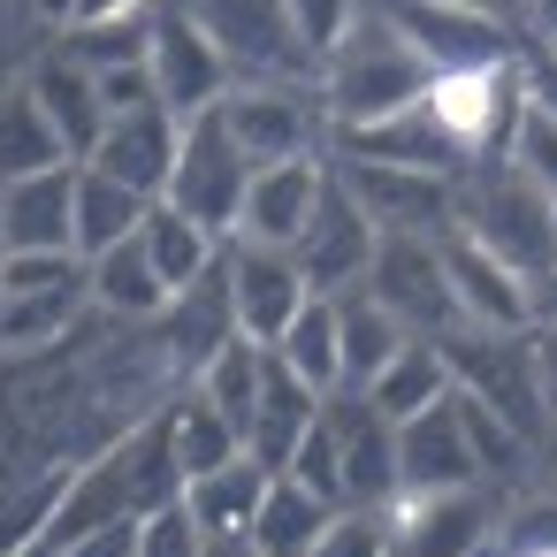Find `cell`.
Segmentation results:
<instances>
[{"label": "cell", "mask_w": 557, "mask_h": 557, "mask_svg": "<svg viewBox=\"0 0 557 557\" xmlns=\"http://www.w3.org/2000/svg\"><path fill=\"white\" fill-rule=\"evenodd\" d=\"M428 85H435V70L382 24V16H367L329 62H321V115H329V131L336 138H351V131H374V123H397V115H412L420 100H428Z\"/></svg>", "instance_id": "obj_1"}, {"label": "cell", "mask_w": 557, "mask_h": 557, "mask_svg": "<svg viewBox=\"0 0 557 557\" xmlns=\"http://www.w3.org/2000/svg\"><path fill=\"white\" fill-rule=\"evenodd\" d=\"M458 230L481 237L504 268H519L527 283L557 275V199L519 169V161H496V169H473L458 184Z\"/></svg>", "instance_id": "obj_2"}, {"label": "cell", "mask_w": 557, "mask_h": 557, "mask_svg": "<svg viewBox=\"0 0 557 557\" xmlns=\"http://www.w3.org/2000/svg\"><path fill=\"white\" fill-rule=\"evenodd\" d=\"M443 359H450V389L488 405L519 443H542V428L557 420L549 397H542V367H534V329L519 336H481V329H458L443 336Z\"/></svg>", "instance_id": "obj_3"}, {"label": "cell", "mask_w": 557, "mask_h": 557, "mask_svg": "<svg viewBox=\"0 0 557 557\" xmlns=\"http://www.w3.org/2000/svg\"><path fill=\"white\" fill-rule=\"evenodd\" d=\"M374 16H382L435 77H466V70H504V62H519L504 16H481V9H450V0H374Z\"/></svg>", "instance_id": "obj_4"}, {"label": "cell", "mask_w": 557, "mask_h": 557, "mask_svg": "<svg viewBox=\"0 0 557 557\" xmlns=\"http://www.w3.org/2000/svg\"><path fill=\"white\" fill-rule=\"evenodd\" d=\"M245 191H252V161H245V146L230 138L222 108H214V115H199V123H184L176 184H169V199H161V207L191 214V222H199V230H214V237H237V222H245Z\"/></svg>", "instance_id": "obj_5"}, {"label": "cell", "mask_w": 557, "mask_h": 557, "mask_svg": "<svg viewBox=\"0 0 557 557\" xmlns=\"http://www.w3.org/2000/svg\"><path fill=\"white\" fill-rule=\"evenodd\" d=\"M176 9H184V16L230 54V70L252 77V85H290L298 70H313V54L298 47L283 0H176Z\"/></svg>", "instance_id": "obj_6"}, {"label": "cell", "mask_w": 557, "mask_h": 557, "mask_svg": "<svg viewBox=\"0 0 557 557\" xmlns=\"http://www.w3.org/2000/svg\"><path fill=\"white\" fill-rule=\"evenodd\" d=\"M344 191L374 214L382 237H450L458 230V176H428V169H397V161H351L329 153Z\"/></svg>", "instance_id": "obj_7"}, {"label": "cell", "mask_w": 557, "mask_h": 557, "mask_svg": "<svg viewBox=\"0 0 557 557\" xmlns=\"http://www.w3.org/2000/svg\"><path fill=\"white\" fill-rule=\"evenodd\" d=\"M367 298L420 344L458 336V306H450V275H443V237H382Z\"/></svg>", "instance_id": "obj_8"}, {"label": "cell", "mask_w": 557, "mask_h": 557, "mask_svg": "<svg viewBox=\"0 0 557 557\" xmlns=\"http://www.w3.org/2000/svg\"><path fill=\"white\" fill-rule=\"evenodd\" d=\"M336 169V161H329ZM374 252H382V230H374V214L344 191V176H329V191H321V214L306 222V237H298V268H306V283L321 290V298H344V290H367V275H374Z\"/></svg>", "instance_id": "obj_9"}, {"label": "cell", "mask_w": 557, "mask_h": 557, "mask_svg": "<svg viewBox=\"0 0 557 557\" xmlns=\"http://www.w3.org/2000/svg\"><path fill=\"white\" fill-rule=\"evenodd\" d=\"M443 275H450L458 329H481V336H519V329H534V283H527L519 268H504L481 237L450 230V237H443Z\"/></svg>", "instance_id": "obj_10"}, {"label": "cell", "mask_w": 557, "mask_h": 557, "mask_svg": "<svg viewBox=\"0 0 557 557\" xmlns=\"http://www.w3.org/2000/svg\"><path fill=\"white\" fill-rule=\"evenodd\" d=\"M153 85L176 123H199L237 92V70L184 9H169V16H153Z\"/></svg>", "instance_id": "obj_11"}, {"label": "cell", "mask_w": 557, "mask_h": 557, "mask_svg": "<svg viewBox=\"0 0 557 557\" xmlns=\"http://www.w3.org/2000/svg\"><path fill=\"white\" fill-rule=\"evenodd\" d=\"M397 473H405V496H458V488H481L488 466L466 435V412H458V389L443 405H428L420 420L397 428ZM397 496V504H405Z\"/></svg>", "instance_id": "obj_12"}, {"label": "cell", "mask_w": 557, "mask_h": 557, "mask_svg": "<svg viewBox=\"0 0 557 557\" xmlns=\"http://www.w3.org/2000/svg\"><path fill=\"white\" fill-rule=\"evenodd\" d=\"M230 298H237V329L252 336V344H283L290 336V321L313 306V283H306V268H298V252H275V245H230Z\"/></svg>", "instance_id": "obj_13"}, {"label": "cell", "mask_w": 557, "mask_h": 557, "mask_svg": "<svg viewBox=\"0 0 557 557\" xmlns=\"http://www.w3.org/2000/svg\"><path fill=\"white\" fill-rule=\"evenodd\" d=\"M329 428H336V458H344V504L389 511V504L405 496V473H397V420H382L359 389H336V397H329Z\"/></svg>", "instance_id": "obj_14"}, {"label": "cell", "mask_w": 557, "mask_h": 557, "mask_svg": "<svg viewBox=\"0 0 557 557\" xmlns=\"http://www.w3.org/2000/svg\"><path fill=\"white\" fill-rule=\"evenodd\" d=\"M329 161H275V169H252V191H245V222L230 245H275V252H298L306 222L321 214V191H329Z\"/></svg>", "instance_id": "obj_15"}, {"label": "cell", "mask_w": 557, "mask_h": 557, "mask_svg": "<svg viewBox=\"0 0 557 557\" xmlns=\"http://www.w3.org/2000/svg\"><path fill=\"white\" fill-rule=\"evenodd\" d=\"M222 123L230 138L245 146L252 169H275V161H313V108L290 92V85H237L222 100Z\"/></svg>", "instance_id": "obj_16"}, {"label": "cell", "mask_w": 557, "mask_h": 557, "mask_svg": "<svg viewBox=\"0 0 557 557\" xmlns=\"http://www.w3.org/2000/svg\"><path fill=\"white\" fill-rule=\"evenodd\" d=\"M176 153H184V123L169 115V108H146V115H115L108 123V138H100V153L85 161V169H100V176H115L123 191H138V199H169V184H176Z\"/></svg>", "instance_id": "obj_17"}, {"label": "cell", "mask_w": 557, "mask_h": 557, "mask_svg": "<svg viewBox=\"0 0 557 557\" xmlns=\"http://www.w3.org/2000/svg\"><path fill=\"white\" fill-rule=\"evenodd\" d=\"M0 252H77V169L0 184Z\"/></svg>", "instance_id": "obj_18"}, {"label": "cell", "mask_w": 557, "mask_h": 557, "mask_svg": "<svg viewBox=\"0 0 557 557\" xmlns=\"http://www.w3.org/2000/svg\"><path fill=\"white\" fill-rule=\"evenodd\" d=\"M488 534H496V504L481 488L397 504V557H481Z\"/></svg>", "instance_id": "obj_19"}, {"label": "cell", "mask_w": 557, "mask_h": 557, "mask_svg": "<svg viewBox=\"0 0 557 557\" xmlns=\"http://www.w3.org/2000/svg\"><path fill=\"white\" fill-rule=\"evenodd\" d=\"M32 100L47 108V123H54V138L70 146V161L85 169L92 153H100V138H108V100H100V77L85 70V62H70V54H47L39 70H32Z\"/></svg>", "instance_id": "obj_20"}, {"label": "cell", "mask_w": 557, "mask_h": 557, "mask_svg": "<svg viewBox=\"0 0 557 557\" xmlns=\"http://www.w3.org/2000/svg\"><path fill=\"white\" fill-rule=\"evenodd\" d=\"M329 412V397L321 389H306L283 359L268 367V389H260V412H252V435H245V450L268 466V473H290V458H298V443L313 435V420Z\"/></svg>", "instance_id": "obj_21"}, {"label": "cell", "mask_w": 557, "mask_h": 557, "mask_svg": "<svg viewBox=\"0 0 557 557\" xmlns=\"http://www.w3.org/2000/svg\"><path fill=\"white\" fill-rule=\"evenodd\" d=\"M336 153H351V161H397V169H428V176H458L466 169V153L443 138V123L428 115V100L412 108V115H397V123H374V131H351V138H336Z\"/></svg>", "instance_id": "obj_22"}, {"label": "cell", "mask_w": 557, "mask_h": 557, "mask_svg": "<svg viewBox=\"0 0 557 557\" xmlns=\"http://www.w3.org/2000/svg\"><path fill=\"white\" fill-rule=\"evenodd\" d=\"M230 260V252H222ZM245 329H237V298H230V268H214L207 283H191V290H176L169 298V351L184 359V367H207L222 344H237Z\"/></svg>", "instance_id": "obj_23"}, {"label": "cell", "mask_w": 557, "mask_h": 557, "mask_svg": "<svg viewBox=\"0 0 557 557\" xmlns=\"http://www.w3.org/2000/svg\"><path fill=\"white\" fill-rule=\"evenodd\" d=\"M268 488H275V473L245 450L237 466H222V473L191 481V488H184V511L199 519V534H207V542H214V534H252V527H260Z\"/></svg>", "instance_id": "obj_24"}, {"label": "cell", "mask_w": 557, "mask_h": 557, "mask_svg": "<svg viewBox=\"0 0 557 557\" xmlns=\"http://www.w3.org/2000/svg\"><path fill=\"white\" fill-rule=\"evenodd\" d=\"M336 321H344V389H359V397L405 359V344H420V336H405L367 290H344V298H336Z\"/></svg>", "instance_id": "obj_25"}, {"label": "cell", "mask_w": 557, "mask_h": 557, "mask_svg": "<svg viewBox=\"0 0 557 557\" xmlns=\"http://www.w3.org/2000/svg\"><path fill=\"white\" fill-rule=\"evenodd\" d=\"M146 214H153V199L123 191V184L100 176V169H77V260H100V252L131 245V237L146 230Z\"/></svg>", "instance_id": "obj_26"}, {"label": "cell", "mask_w": 557, "mask_h": 557, "mask_svg": "<svg viewBox=\"0 0 557 557\" xmlns=\"http://www.w3.org/2000/svg\"><path fill=\"white\" fill-rule=\"evenodd\" d=\"M85 268H92V306H108V313H123V321H153V313H169V283H161L146 237L100 252V260H85Z\"/></svg>", "instance_id": "obj_27"}, {"label": "cell", "mask_w": 557, "mask_h": 557, "mask_svg": "<svg viewBox=\"0 0 557 557\" xmlns=\"http://www.w3.org/2000/svg\"><path fill=\"white\" fill-rule=\"evenodd\" d=\"M268 367H275V351H268V344H252V336H237V344H222V351L199 367V397H207L237 435H252V412H260Z\"/></svg>", "instance_id": "obj_28"}, {"label": "cell", "mask_w": 557, "mask_h": 557, "mask_svg": "<svg viewBox=\"0 0 557 557\" xmlns=\"http://www.w3.org/2000/svg\"><path fill=\"white\" fill-rule=\"evenodd\" d=\"M161 420H169V450H176V473H184V488L245 458V435H237V428H230V420H222V412H214L199 389H191L184 405H169Z\"/></svg>", "instance_id": "obj_29"}, {"label": "cell", "mask_w": 557, "mask_h": 557, "mask_svg": "<svg viewBox=\"0 0 557 557\" xmlns=\"http://www.w3.org/2000/svg\"><path fill=\"white\" fill-rule=\"evenodd\" d=\"M336 511H344V504H321L306 481L275 473V488H268V504H260L252 542H260V557H313V542L329 534V519H336Z\"/></svg>", "instance_id": "obj_30"}, {"label": "cell", "mask_w": 557, "mask_h": 557, "mask_svg": "<svg viewBox=\"0 0 557 557\" xmlns=\"http://www.w3.org/2000/svg\"><path fill=\"white\" fill-rule=\"evenodd\" d=\"M47 169H77V161L54 138L47 108L32 100V85H24V92L0 100V184H24V176H47Z\"/></svg>", "instance_id": "obj_31"}, {"label": "cell", "mask_w": 557, "mask_h": 557, "mask_svg": "<svg viewBox=\"0 0 557 557\" xmlns=\"http://www.w3.org/2000/svg\"><path fill=\"white\" fill-rule=\"evenodd\" d=\"M138 237H146V252H153V268H161L169 298H176V290H191V283H207V275L222 268V237H214V230H199V222H191V214H176V207H153Z\"/></svg>", "instance_id": "obj_32"}, {"label": "cell", "mask_w": 557, "mask_h": 557, "mask_svg": "<svg viewBox=\"0 0 557 557\" xmlns=\"http://www.w3.org/2000/svg\"><path fill=\"white\" fill-rule=\"evenodd\" d=\"M275 359H283L306 389L336 397V389H344V321H336V298H321V290H313V306L290 321V336L275 344Z\"/></svg>", "instance_id": "obj_33"}, {"label": "cell", "mask_w": 557, "mask_h": 557, "mask_svg": "<svg viewBox=\"0 0 557 557\" xmlns=\"http://www.w3.org/2000/svg\"><path fill=\"white\" fill-rule=\"evenodd\" d=\"M450 397V359H443V344H405V359L367 389V405L382 412V420H420L428 405H443Z\"/></svg>", "instance_id": "obj_34"}, {"label": "cell", "mask_w": 557, "mask_h": 557, "mask_svg": "<svg viewBox=\"0 0 557 557\" xmlns=\"http://www.w3.org/2000/svg\"><path fill=\"white\" fill-rule=\"evenodd\" d=\"M92 298V268L85 283H62V290H24L0 306V351H39V344H62V329L77 321V306Z\"/></svg>", "instance_id": "obj_35"}, {"label": "cell", "mask_w": 557, "mask_h": 557, "mask_svg": "<svg viewBox=\"0 0 557 557\" xmlns=\"http://www.w3.org/2000/svg\"><path fill=\"white\" fill-rule=\"evenodd\" d=\"M62 54L85 62L92 77H100V70L153 62V16H131V24H77V32H62Z\"/></svg>", "instance_id": "obj_36"}, {"label": "cell", "mask_w": 557, "mask_h": 557, "mask_svg": "<svg viewBox=\"0 0 557 557\" xmlns=\"http://www.w3.org/2000/svg\"><path fill=\"white\" fill-rule=\"evenodd\" d=\"M313 557H397V504L374 511V504H344L329 519V534L313 542Z\"/></svg>", "instance_id": "obj_37"}, {"label": "cell", "mask_w": 557, "mask_h": 557, "mask_svg": "<svg viewBox=\"0 0 557 557\" xmlns=\"http://www.w3.org/2000/svg\"><path fill=\"white\" fill-rule=\"evenodd\" d=\"M283 9H290V32H298V47L313 62H329L359 32V0H283Z\"/></svg>", "instance_id": "obj_38"}, {"label": "cell", "mask_w": 557, "mask_h": 557, "mask_svg": "<svg viewBox=\"0 0 557 557\" xmlns=\"http://www.w3.org/2000/svg\"><path fill=\"white\" fill-rule=\"evenodd\" d=\"M290 481H306L321 504H344V458H336V428H329V412H321V420H313V435L298 443Z\"/></svg>", "instance_id": "obj_39"}, {"label": "cell", "mask_w": 557, "mask_h": 557, "mask_svg": "<svg viewBox=\"0 0 557 557\" xmlns=\"http://www.w3.org/2000/svg\"><path fill=\"white\" fill-rule=\"evenodd\" d=\"M0 283H9V298L62 290V283H85V260L77 252H0Z\"/></svg>", "instance_id": "obj_40"}, {"label": "cell", "mask_w": 557, "mask_h": 557, "mask_svg": "<svg viewBox=\"0 0 557 557\" xmlns=\"http://www.w3.org/2000/svg\"><path fill=\"white\" fill-rule=\"evenodd\" d=\"M511 161L557 199V115H542V108H527V123H519V146H511Z\"/></svg>", "instance_id": "obj_41"}, {"label": "cell", "mask_w": 557, "mask_h": 557, "mask_svg": "<svg viewBox=\"0 0 557 557\" xmlns=\"http://www.w3.org/2000/svg\"><path fill=\"white\" fill-rule=\"evenodd\" d=\"M138 557H207V534H199V519H191L184 504H169V511H153V519H146Z\"/></svg>", "instance_id": "obj_42"}, {"label": "cell", "mask_w": 557, "mask_h": 557, "mask_svg": "<svg viewBox=\"0 0 557 557\" xmlns=\"http://www.w3.org/2000/svg\"><path fill=\"white\" fill-rule=\"evenodd\" d=\"M534 549H557V496L504 519V557H534Z\"/></svg>", "instance_id": "obj_43"}, {"label": "cell", "mask_w": 557, "mask_h": 557, "mask_svg": "<svg viewBox=\"0 0 557 557\" xmlns=\"http://www.w3.org/2000/svg\"><path fill=\"white\" fill-rule=\"evenodd\" d=\"M146 542V519H115V527H92L77 542H62V557H138Z\"/></svg>", "instance_id": "obj_44"}, {"label": "cell", "mask_w": 557, "mask_h": 557, "mask_svg": "<svg viewBox=\"0 0 557 557\" xmlns=\"http://www.w3.org/2000/svg\"><path fill=\"white\" fill-rule=\"evenodd\" d=\"M534 367H542V397L557 412V321H534Z\"/></svg>", "instance_id": "obj_45"}, {"label": "cell", "mask_w": 557, "mask_h": 557, "mask_svg": "<svg viewBox=\"0 0 557 557\" xmlns=\"http://www.w3.org/2000/svg\"><path fill=\"white\" fill-rule=\"evenodd\" d=\"M131 16H146V0H85V9H77V24H131Z\"/></svg>", "instance_id": "obj_46"}, {"label": "cell", "mask_w": 557, "mask_h": 557, "mask_svg": "<svg viewBox=\"0 0 557 557\" xmlns=\"http://www.w3.org/2000/svg\"><path fill=\"white\" fill-rule=\"evenodd\" d=\"M527 100H534L542 115H557V54H549V62H527Z\"/></svg>", "instance_id": "obj_47"}, {"label": "cell", "mask_w": 557, "mask_h": 557, "mask_svg": "<svg viewBox=\"0 0 557 557\" xmlns=\"http://www.w3.org/2000/svg\"><path fill=\"white\" fill-rule=\"evenodd\" d=\"M207 557H260V542H252V534H214Z\"/></svg>", "instance_id": "obj_48"}, {"label": "cell", "mask_w": 557, "mask_h": 557, "mask_svg": "<svg viewBox=\"0 0 557 557\" xmlns=\"http://www.w3.org/2000/svg\"><path fill=\"white\" fill-rule=\"evenodd\" d=\"M527 24H534V32L557 47V0H527Z\"/></svg>", "instance_id": "obj_49"}, {"label": "cell", "mask_w": 557, "mask_h": 557, "mask_svg": "<svg viewBox=\"0 0 557 557\" xmlns=\"http://www.w3.org/2000/svg\"><path fill=\"white\" fill-rule=\"evenodd\" d=\"M534 321H557V275L534 283Z\"/></svg>", "instance_id": "obj_50"}, {"label": "cell", "mask_w": 557, "mask_h": 557, "mask_svg": "<svg viewBox=\"0 0 557 557\" xmlns=\"http://www.w3.org/2000/svg\"><path fill=\"white\" fill-rule=\"evenodd\" d=\"M77 9H85V0H39V16H47V24H62V32L77 24Z\"/></svg>", "instance_id": "obj_51"}, {"label": "cell", "mask_w": 557, "mask_h": 557, "mask_svg": "<svg viewBox=\"0 0 557 557\" xmlns=\"http://www.w3.org/2000/svg\"><path fill=\"white\" fill-rule=\"evenodd\" d=\"M450 9H481V16H504L511 0H450Z\"/></svg>", "instance_id": "obj_52"}, {"label": "cell", "mask_w": 557, "mask_h": 557, "mask_svg": "<svg viewBox=\"0 0 557 557\" xmlns=\"http://www.w3.org/2000/svg\"><path fill=\"white\" fill-rule=\"evenodd\" d=\"M16 557H62V549H54V542H32V549H16Z\"/></svg>", "instance_id": "obj_53"}, {"label": "cell", "mask_w": 557, "mask_h": 557, "mask_svg": "<svg viewBox=\"0 0 557 557\" xmlns=\"http://www.w3.org/2000/svg\"><path fill=\"white\" fill-rule=\"evenodd\" d=\"M0 306H9V283H0Z\"/></svg>", "instance_id": "obj_54"}, {"label": "cell", "mask_w": 557, "mask_h": 557, "mask_svg": "<svg viewBox=\"0 0 557 557\" xmlns=\"http://www.w3.org/2000/svg\"><path fill=\"white\" fill-rule=\"evenodd\" d=\"M534 557H557V549H534Z\"/></svg>", "instance_id": "obj_55"}]
</instances>
